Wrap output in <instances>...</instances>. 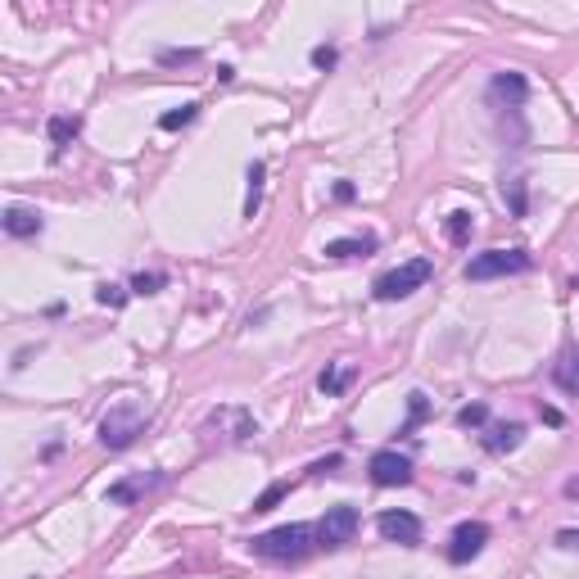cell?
<instances>
[{"instance_id": "cell-1", "label": "cell", "mask_w": 579, "mask_h": 579, "mask_svg": "<svg viewBox=\"0 0 579 579\" xmlns=\"http://www.w3.org/2000/svg\"><path fill=\"white\" fill-rule=\"evenodd\" d=\"M313 539H317L313 525H276V530L249 539V553L263 562H304L313 553Z\"/></svg>"}, {"instance_id": "cell-2", "label": "cell", "mask_w": 579, "mask_h": 579, "mask_svg": "<svg viewBox=\"0 0 579 579\" xmlns=\"http://www.w3.org/2000/svg\"><path fill=\"white\" fill-rule=\"evenodd\" d=\"M136 435H145V408L136 398H122V403H114L105 412V421H100V444L109 453H122V449L136 444Z\"/></svg>"}, {"instance_id": "cell-3", "label": "cell", "mask_w": 579, "mask_h": 579, "mask_svg": "<svg viewBox=\"0 0 579 579\" xmlns=\"http://www.w3.org/2000/svg\"><path fill=\"white\" fill-rule=\"evenodd\" d=\"M430 276H435V263H430V258H408L403 267H394V272H385V276L376 281V299H380V304L408 299V295L421 290Z\"/></svg>"}, {"instance_id": "cell-4", "label": "cell", "mask_w": 579, "mask_h": 579, "mask_svg": "<svg viewBox=\"0 0 579 579\" xmlns=\"http://www.w3.org/2000/svg\"><path fill=\"white\" fill-rule=\"evenodd\" d=\"M516 272H530L525 249H489L466 263V281H493V276H516Z\"/></svg>"}, {"instance_id": "cell-5", "label": "cell", "mask_w": 579, "mask_h": 579, "mask_svg": "<svg viewBox=\"0 0 579 579\" xmlns=\"http://www.w3.org/2000/svg\"><path fill=\"white\" fill-rule=\"evenodd\" d=\"M353 534H357V507H348V502L331 507L317 521V543L322 548H345V543H353Z\"/></svg>"}, {"instance_id": "cell-6", "label": "cell", "mask_w": 579, "mask_h": 579, "mask_svg": "<svg viewBox=\"0 0 579 579\" xmlns=\"http://www.w3.org/2000/svg\"><path fill=\"white\" fill-rule=\"evenodd\" d=\"M367 470H371V484H380V489L412 484V462H408L398 449H380V453L367 462Z\"/></svg>"}, {"instance_id": "cell-7", "label": "cell", "mask_w": 579, "mask_h": 579, "mask_svg": "<svg viewBox=\"0 0 579 579\" xmlns=\"http://www.w3.org/2000/svg\"><path fill=\"white\" fill-rule=\"evenodd\" d=\"M484 543H489V525H484V521H462V525L453 530V539H449V562H453V566L475 562V557L484 553Z\"/></svg>"}, {"instance_id": "cell-8", "label": "cell", "mask_w": 579, "mask_h": 579, "mask_svg": "<svg viewBox=\"0 0 579 579\" xmlns=\"http://www.w3.org/2000/svg\"><path fill=\"white\" fill-rule=\"evenodd\" d=\"M376 530H380L385 543H403V548H417L421 543V521L412 512H380Z\"/></svg>"}, {"instance_id": "cell-9", "label": "cell", "mask_w": 579, "mask_h": 579, "mask_svg": "<svg viewBox=\"0 0 579 579\" xmlns=\"http://www.w3.org/2000/svg\"><path fill=\"white\" fill-rule=\"evenodd\" d=\"M163 484V470H140V475H127V480H118V484H109V502L114 507H131V502H140L145 493H154Z\"/></svg>"}, {"instance_id": "cell-10", "label": "cell", "mask_w": 579, "mask_h": 579, "mask_svg": "<svg viewBox=\"0 0 579 579\" xmlns=\"http://www.w3.org/2000/svg\"><path fill=\"white\" fill-rule=\"evenodd\" d=\"M489 96H493L498 105H507V109H521L525 96H530V82H525L521 73H498V78L489 82Z\"/></svg>"}, {"instance_id": "cell-11", "label": "cell", "mask_w": 579, "mask_h": 579, "mask_svg": "<svg viewBox=\"0 0 579 579\" xmlns=\"http://www.w3.org/2000/svg\"><path fill=\"white\" fill-rule=\"evenodd\" d=\"M5 232L27 240V235L41 232V213H36V209H23V204H9V209H5Z\"/></svg>"}, {"instance_id": "cell-12", "label": "cell", "mask_w": 579, "mask_h": 579, "mask_svg": "<svg viewBox=\"0 0 579 579\" xmlns=\"http://www.w3.org/2000/svg\"><path fill=\"white\" fill-rule=\"evenodd\" d=\"M521 439H525V426L507 421V426H489L484 449H489V453H512V449H521Z\"/></svg>"}, {"instance_id": "cell-13", "label": "cell", "mask_w": 579, "mask_h": 579, "mask_svg": "<svg viewBox=\"0 0 579 579\" xmlns=\"http://www.w3.org/2000/svg\"><path fill=\"white\" fill-rule=\"evenodd\" d=\"M376 249V235H348V240H331L322 253L326 258H362V253H371Z\"/></svg>"}, {"instance_id": "cell-14", "label": "cell", "mask_w": 579, "mask_h": 579, "mask_svg": "<svg viewBox=\"0 0 579 579\" xmlns=\"http://www.w3.org/2000/svg\"><path fill=\"white\" fill-rule=\"evenodd\" d=\"M348 380H353V367H348V362H331V367L317 376V389H322V394H340Z\"/></svg>"}, {"instance_id": "cell-15", "label": "cell", "mask_w": 579, "mask_h": 579, "mask_svg": "<svg viewBox=\"0 0 579 579\" xmlns=\"http://www.w3.org/2000/svg\"><path fill=\"white\" fill-rule=\"evenodd\" d=\"M426 417H430V403H426V394H421V389H412V394H408V421H403V430H398V435H412Z\"/></svg>"}, {"instance_id": "cell-16", "label": "cell", "mask_w": 579, "mask_h": 579, "mask_svg": "<svg viewBox=\"0 0 579 579\" xmlns=\"http://www.w3.org/2000/svg\"><path fill=\"white\" fill-rule=\"evenodd\" d=\"M444 232H449V240H453V244H466V240H470V232H475V218H470L466 209H453V213H449V222H444Z\"/></svg>"}, {"instance_id": "cell-17", "label": "cell", "mask_w": 579, "mask_h": 579, "mask_svg": "<svg viewBox=\"0 0 579 579\" xmlns=\"http://www.w3.org/2000/svg\"><path fill=\"white\" fill-rule=\"evenodd\" d=\"M553 376H557V385H562L566 394H579V353H566V357L557 362Z\"/></svg>"}, {"instance_id": "cell-18", "label": "cell", "mask_w": 579, "mask_h": 579, "mask_svg": "<svg viewBox=\"0 0 579 579\" xmlns=\"http://www.w3.org/2000/svg\"><path fill=\"white\" fill-rule=\"evenodd\" d=\"M263 177H267V168H263V163H249V195H244V218H253V213H258V200H263Z\"/></svg>"}, {"instance_id": "cell-19", "label": "cell", "mask_w": 579, "mask_h": 579, "mask_svg": "<svg viewBox=\"0 0 579 579\" xmlns=\"http://www.w3.org/2000/svg\"><path fill=\"white\" fill-rule=\"evenodd\" d=\"M78 131H82V118H50V140H55V150H64Z\"/></svg>"}, {"instance_id": "cell-20", "label": "cell", "mask_w": 579, "mask_h": 579, "mask_svg": "<svg viewBox=\"0 0 579 579\" xmlns=\"http://www.w3.org/2000/svg\"><path fill=\"white\" fill-rule=\"evenodd\" d=\"M200 118V105H181V109H168V114L159 118V127L163 131H181V127H191Z\"/></svg>"}, {"instance_id": "cell-21", "label": "cell", "mask_w": 579, "mask_h": 579, "mask_svg": "<svg viewBox=\"0 0 579 579\" xmlns=\"http://www.w3.org/2000/svg\"><path fill=\"white\" fill-rule=\"evenodd\" d=\"M285 493H290V484H285V480H276V484H267V489H263V493L253 498V512H272V507H276V502H281Z\"/></svg>"}, {"instance_id": "cell-22", "label": "cell", "mask_w": 579, "mask_h": 579, "mask_svg": "<svg viewBox=\"0 0 579 579\" xmlns=\"http://www.w3.org/2000/svg\"><path fill=\"white\" fill-rule=\"evenodd\" d=\"M484 421H489V403H466V408H458V426H462V430L484 426Z\"/></svg>"}, {"instance_id": "cell-23", "label": "cell", "mask_w": 579, "mask_h": 579, "mask_svg": "<svg viewBox=\"0 0 579 579\" xmlns=\"http://www.w3.org/2000/svg\"><path fill=\"white\" fill-rule=\"evenodd\" d=\"M502 195H507L512 213H516V218H525V181H502Z\"/></svg>"}, {"instance_id": "cell-24", "label": "cell", "mask_w": 579, "mask_h": 579, "mask_svg": "<svg viewBox=\"0 0 579 579\" xmlns=\"http://www.w3.org/2000/svg\"><path fill=\"white\" fill-rule=\"evenodd\" d=\"M163 281H168V276H159V272H140V276L131 281V290H136V295H159Z\"/></svg>"}, {"instance_id": "cell-25", "label": "cell", "mask_w": 579, "mask_h": 579, "mask_svg": "<svg viewBox=\"0 0 579 579\" xmlns=\"http://www.w3.org/2000/svg\"><path fill=\"white\" fill-rule=\"evenodd\" d=\"M200 59V50H163L159 55V64H168V68H177V64H195Z\"/></svg>"}, {"instance_id": "cell-26", "label": "cell", "mask_w": 579, "mask_h": 579, "mask_svg": "<svg viewBox=\"0 0 579 579\" xmlns=\"http://www.w3.org/2000/svg\"><path fill=\"white\" fill-rule=\"evenodd\" d=\"M96 299H100L105 308H122V299H127V295H122V285H100V290H96Z\"/></svg>"}, {"instance_id": "cell-27", "label": "cell", "mask_w": 579, "mask_h": 579, "mask_svg": "<svg viewBox=\"0 0 579 579\" xmlns=\"http://www.w3.org/2000/svg\"><path fill=\"white\" fill-rule=\"evenodd\" d=\"M557 548L562 553H579V530H557Z\"/></svg>"}, {"instance_id": "cell-28", "label": "cell", "mask_w": 579, "mask_h": 579, "mask_svg": "<svg viewBox=\"0 0 579 579\" xmlns=\"http://www.w3.org/2000/svg\"><path fill=\"white\" fill-rule=\"evenodd\" d=\"M313 64H317V68H331V64H336V50H331V46H317V50H313Z\"/></svg>"}, {"instance_id": "cell-29", "label": "cell", "mask_w": 579, "mask_h": 579, "mask_svg": "<svg viewBox=\"0 0 579 579\" xmlns=\"http://www.w3.org/2000/svg\"><path fill=\"white\" fill-rule=\"evenodd\" d=\"M539 417H543L548 426H562V412H557V408H539Z\"/></svg>"}, {"instance_id": "cell-30", "label": "cell", "mask_w": 579, "mask_h": 579, "mask_svg": "<svg viewBox=\"0 0 579 579\" xmlns=\"http://www.w3.org/2000/svg\"><path fill=\"white\" fill-rule=\"evenodd\" d=\"M336 200H340V204L353 200V186H348V181H336Z\"/></svg>"}, {"instance_id": "cell-31", "label": "cell", "mask_w": 579, "mask_h": 579, "mask_svg": "<svg viewBox=\"0 0 579 579\" xmlns=\"http://www.w3.org/2000/svg\"><path fill=\"white\" fill-rule=\"evenodd\" d=\"M566 498H575L579 502V480H566Z\"/></svg>"}]
</instances>
